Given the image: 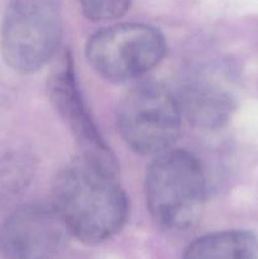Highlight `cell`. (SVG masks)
<instances>
[{
	"label": "cell",
	"mask_w": 258,
	"mask_h": 259,
	"mask_svg": "<svg viewBox=\"0 0 258 259\" xmlns=\"http://www.w3.org/2000/svg\"><path fill=\"white\" fill-rule=\"evenodd\" d=\"M68 230L55 207L29 205L13 212L0 230L7 259H57Z\"/></svg>",
	"instance_id": "obj_6"
},
{
	"label": "cell",
	"mask_w": 258,
	"mask_h": 259,
	"mask_svg": "<svg viewBox=\"0 0 258 259\" xmlns=\"http://www.w3.org/2000/svg\"><path fill=\"white\" fill-rule=\"evenodd\" d=\"M166 52L161 32L144 24H119L95 33L86 47L94 70L115 82L132 80L158 65Z\"/></svg>",
	"instance_id": "obj_5"
},
{
	"label": "cell",
	"mask_w": 258,
	"mask_h": 259,
	"mask_svg": "<svg viewBox=\"0 0 258 259\" xmlns=\"http://www.w3.org/2000/svg\"><path fill=\"white\" fill-rule=\"evenodd\" d=\"M233 100L224 90L211 83H195L186 89L184 109L196 125L217 128L232 115Z\"/></svg>",
	"instance_id": "obj_9"
},
{
	"label": "cell",
	"mask_w": 258,
	"mask_h": 259,
	"mask_svg": "<svg viewBox=\"0 0 258 259\" xmlns=\"http://www.w3.org/2000/svg\"><path fill=\"white\" fill-rule=\"evenodd\" d=\"M206 194L202 167L186 151H167L152 162L146 177L148 211L158 228L185 232L197 222Z\"/></svg>",
	"instance_id": "obj_2"
},
{
	"label": "cell",
	"mask_w": 258,
	"mask_h": 259,
	"mask_svg": "<svg viewBox=\"0 0 258 259\" xmlns=\"http://www.w3.org/2000/svg\"><path fill=\"white\" fill-rule=\"evenodd\" d=\"M132 0H78L83 14L91 20H110L121 17Z\"/></svg>",
	"instance_id": "obj_10"
},
{
	"label": "cell",
	"mask_w": 258,
	"mask_h": 259,
	"mask_svg": "<svg viewBox=\"0 0 258 259\" xmlns=\"http://www.w3.org/2000/svg\"><path fill=\"white\" fill-rule=\"evenodd\" d=\"M61 17L57 0H12L2 30V52L13 70L34 72L57 52Z\"/></svg>",
	"instance_id": "obj_3"
},
{
	"label": "cell",
	"mask_w": 258,
	"mask_h": 259,
	"mask_svg": "<svg viewBox=\"0 0 258 259\" xmlns=\"http://www.w3.org/2000/svg\"><path fill=\"white\" fill-rule=\"evenodd\" d=\"M115 175L116 169L82 156L58 174L53 207L70 234L95 244L121 229L128 201Z\"/></svg>",
	"instance_id": "obj_1"
},
{
	"label": "cell",
	"mask_w": 258,
	"mask_h": 259,
	"mask_svg": "<svg viewBox=\"0 0 258 259\" xmlns=\"http://www.w3.org/2000/svg\"><path fill=\"white\" fill-rule=\"evenodd\" d=\"M184 259H258L257 238L244 230H227L199 238Z\"/></svg>",
	"instance_id": "obj_8"
},
{
	"label": "cell",
	"mask_w": 258,
	"mask_h": 259,
	"mask_svg": "<svg viewBox=\"0 0 258 259\" xmlns=\"http://www.w3.org/2000/svg\"><path fill=\"white\" fill-rule=\"evenodd\" d=\"M181 123L180 104L159 83L147 82L126 94L118 111L121 137L133 151L159 154L176 141Z\"/></svg>",
	"instance_id": "obj_4"
},
{
	"label": "cell",
	"mask_w": 258,
	"mask_h": 259,
	"mask_svg": "<svg viewBox=\"0 0 258 259\" xmlns=\"http://www.w3.org/2000/svg\"><path fill=\"white\" fill-rule=\"evenodd\" d=\"M48 93L58 114L77 141L81 156L116 169L115 158L91 120L81 98L68 53H65L53 67L48 78Z\"/></svg>",
	"instance_id": "obj_7"
}]
</instances>
